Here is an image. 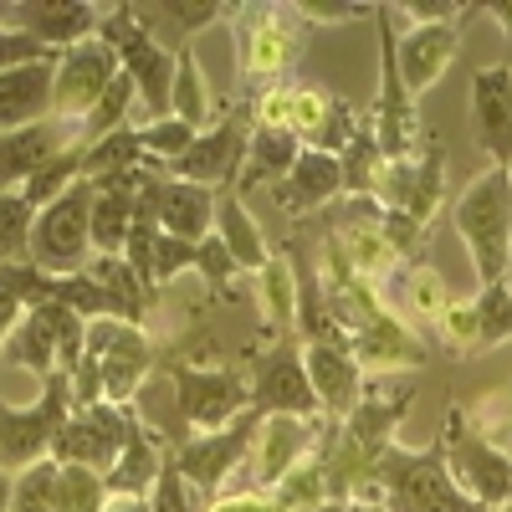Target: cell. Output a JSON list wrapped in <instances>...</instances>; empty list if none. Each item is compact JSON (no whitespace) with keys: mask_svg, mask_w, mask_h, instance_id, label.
Instances as JSON below:
<instances>
[{"mask_svg":"<svg viewBox=\"0 0 512 512\" xmlns=\"http://www.w3.org/2000/svg\"><path fill=\"white\" fill-rule=\"evenodd\" d=\"M149 512H190V497H185V477L169 466V472L159 477V487H154V502H149Z\"/></svg>","mask_w":512,"mask_h":512,"instance_id":"cell-42","label":"cell"},{"mask_svg":"<svg viewBox=\"0 0 512 512\" xmlns=\"http://www.w3.org/2000/svg\"><path fill=\"white\" fill-rule=\"evenodd\" d=\"M262 436H267L262 477L277 482V477L287 472V461H297V451H303L308 431H303V420H292V415H267V420H262Z\"/></svg>","mask_w":512,"mask_h":512,"instance_id":"cell-32","label":"cell"},{"mask_svg":"<svg viewBox=\"0 0 512 512\" xmlns=\"http://www.w3.org/2000/svg\"><path fill=\"white\" fill-rule=\"evenodd\" d=\"M195 267H200V272L210 277V287H226V282H231V277L241 272V267H236V256L226 251V241H221L216 231H210V236H205V241L195 246Z\"/></svg>","mask_w":512,"mask_h":512,"instance_id":"cell-40","label":"cell"},{"mask_svg":"<svg viewBox=\"0 0 512 512\" xmlns=\"http://www.w3.org/2000/svg\"><path fill=\"white\" fill-rule=\"evenodd\" d=\"M144 205L154 210V221L164 236L175 241H190L200 246L216 226V190L205 185H190V180H164V185H149L144 190Z\"/></svg>","mask_w":512,"mask_h":512,"instance_id":"cell-13","label":"cell"},{"mask_svg":"<svg viewBox=\"0 0 512 512\" xmlns=\"http://www.w3.org/2000/svg\"><path fill=\"white\" fill-rule=\"evenodd\" d=\"M256 415H292V420H308L318 410V395H313V379L308 369L297 364L292 354H267L262 359V374H256Z\"/></svg>","mask_w":512,"mask_h":512,"instance_id":"cell-19","label":"cell"},{"mask_svg":"<svg viewBox=\"0 0 512 512\" xmlns=\"http://www.w3.org/2000/svg\"><path fill=\"white\" fill-rule=\"evenodd\" d=\"M216 236L226 241V251L236 256L241 272H262V267L272 262V251H267V241H262V226L246 216L241 195H221V200H216Z\"/></svg>","mask_w":512,"mask_h":512,"instance_id":"cell-24","label":"cell"},{"mask_svg":"<svg viewBox=\"0 0 512 512\" xmlns=\"http://www.w3.org/2000/svg\"><path fill=\"white\" fill-rule=\"evenodd\" d=\"M272 16L277 11H256V26L246 31V77H256V82L277 77L297 52H303V31L277 26Z\"/></svg>","mask_w":512,"mask_h":512,"instance_id":"cell-23","label":"cell"},{"mask_svg":"<svg viewBox=\"0 0 512 512\" xmlns=\"http://www.w3.org/2000/svg\"><path fill=\"white\" fill-rule=\"evenodd\" d=\"M256 420H262V415H241L231 431H210L205 441L185 446V451L175 456V472H180L185 482H200V487L216 492V482H226V472L246 456V441H251V431H256Z\"/></svg>","mask_w":512,"mask_h":512,"instance_id":"cell-20","label":"cell"},{"mask_svg":"<svg viewBox=\"0 0 512 512\" xmlns=\"http://www.w3.org/2000/svg\"><path fill=\"white\" fill-rule=\"evenodd\" d=\"M103 512H149V502L144 497H113Z\"/></svg>","mask_w":512,"mask_h":512,"instance_id":"cell-44","label":"cell"},{"mask_svg":"<svg viewBox=\"0 0 512 512\" xmlns=\"http://www.w3.org/2000/svg\"><path fill=\"white\" fill-rule=\"evenodd\" d=\"M246 144H251L246 118L236 113V118H226V123H216V128H200L195 144H190L175 164H169V169H175V180H190V185L216 190V185H226L236 169L246 164Z\"/></svg>","mask_w":512,"mask_h":512,"instance_id":"cell-11","label":"cell"},{"mask_svg":"<svg viewBox=\"0 0 512 512\" xmlns=\"http://www.w3.org/2000/svg\"><path fill=\"white\" fill-rule=\"evenodd\" d=\"M308 379H313V395L318 405L328 410H349L359 400V359L338 344H308V359H303Z\"/></svg>","mask_w":512,"mask_h":512,"instance_id":"cell-22","label":"cell"},{"mask_svg":"<svg viewBox=\"0 0 512 512\" xmlns=\"http://www.w3.org/2000/svg\"><path fill=\"white\" fill-rule=\"evenodd\" d=\"M297 154H303V139H297L292 128L256 123V134L246 144V164H241V190H251V185H282L292 175Z\"/></svg>","mask_w":512,"mask_h":512,"instance_id":"cell-21","label":"cell"},{"mask_svg":"<svg viewBox=\"0 0 512 512\" xmlns=\"http://www.w3.org/2000/svg\"><path fill=\"white\" fill-rule=\"evenodd\" d=\"M169 113L185 118L195 134L205 128V118H210V98H205V82H200V72H195V52H190V47L175 57V103H169Z\"/></svg>","mask_w":512,"mask_h":512,"instance_id":"cell-33","label":"cell"},{"mask_svg":"<svg viewBox=\"0 0 512 512\" xmlns=\"http://www.w3.org/2000/svg\"><path fill=\"white\" fill-rule=\"evenodd\" d=\"M472 113H477V139L492 154V164H512V67L492 62L472 77Z\"/></svg>","mask_w":512,"mask_h":512,"instance_id":"cell-15","label":"cell"},{"mask_svg":"<svg viewBox=\"0 0 512 512\" xmlns=\"http://www.w3.org/2000/svg\"><path fill=\"white\" fill-rule=\"evenodd\" d=\"M82 159H88V144H72V149H62L52 164H41L36 175L21 185V195H26L36 210H47L52 200H62L67 190H77V185H82Z\"/></svg>","mask_w":512,"mask_h":512,"instance_id":"cell-28","label":"cell"},{"mask_svg":"<svg viewBox=\"0 0 512 512\" xmlns=\"http://www.w3.org/2000/svg\"><path fill=\"white\" fill-rule=\"evenodd\" d=\"M118 72H123V62L103 36H88V41H77V47H67L57 57V77H52V118L88 123V113L113 88Z\"/></svg>","mask_w":512,"mask_h":512,"instance_id":"cell-4","label":"cell"},{"mask_svg":"<svg viewBox=\"0 0 512 512\" xmlns=\"http://www.w3.org/2000/svg\"><path fill=\"white\" fill-rule=\"evenodd\" d=\"M226 6H185V0H175V6H134V16L149 26V36L159 41V36H175L180 41V52L190 47V36L200 31V26H210Z\"/></svg>","mask_w":512,"mask_h":512,"instance_id":"cell-29","label":"cell"},{"mask_svg":"<svg viewBox=\"0 0 512 512\" xmlns=\"http://www.w3.org/2000/svg\"><path fill=\"white\" fill-rule=\"evenodd\" d=\"M31 297H52V277H41L26 262L0 267V344H11V333L21 328Z\"/></svg>","mask_w":512,"mask_h":512,"instance_id":"cell-27","label":"cell"},{"mask_svg":"<svg viewBox=\"0 0 512 512\" xmlns=\"http://www.w3.org/2000/svg\"><path fill=\"white\" fill-rule=\"evenodd\" d=\"M134 139H139V149H144V159H169L175 164L190 144H195V128L185 123V118H149V123H139L134 128Z\"/></svg>","mask_w":512,"mask_h":512,"instance_id":"cell-34","label":"cell"},{"mask_svg":"<svg viewBox=\"0 0 512 512\" xmlns=\"http://www.w3.org/2000/svg\"><path fill=\"white\" fill-rule=\"evenodd\" d=\"M0 16L11 21V31H26L47 52H67L103 26V11L77 6V0H16V6H0Z\"/></svg>","mask_w":512,"mask_h":512,"instance_id":"cell-9","label":"cell"},{"mask_svg":"<svg viewBox=\"0 0 512 512\" xmlns=\"http://www.w3.org/2000/svg\"><path fill=\"white\" fill-rule=\"evenodd\" d=\"M456 236L472 251V267H477V282L482 287H497L507 282V267H512V180L507 169L492 164L482 175L456 195Z\"/></svg>","mask_w":512,"mask_h":512,"instance_id":"cell-1","label":"cell"},{"mask_svg":"<svg viewBox=\"0 0 512 512\" xmlns=\"http://www.w3.org/2000/svg\"><path fill=\"white\" fill-rule=\"evenodd\" d=\"M297 16H313V21H349V16H369V6H318V0H308V6H297Z\"/></svg>","mask_w":512,"mask_h":512,"instance_id":"cell-43","label":"cell"},{"mask_svg":"<svg viewBox=\"0 0 512 512\" xmlns=\"http://www.w3.org/2000/svg\"><path fill=\"white\" fill-rule=\"evenodd\" d=\"M512 338V287L497 282V287H482L477 297V344H502Z\"/></svg>","mask_w":512,"mask_h":512,"instance_id":"cell-37","label":"cell"},{"mask_svg":"<svg viewBox=\"0 0 512 512\" xmlns=\"http://www.w3.org/2000/svg\"><path fill=\"white\" fill-rule=\"evenodd\" d=\"M374 16H379L384 77H379V98H374V118H369V128H374L379 154H384V159H395V164H405L410 149H415V139H420V113H415V103H410V93H405V82H400V67H395V26H390L395 11H390V6H379Z\"/></svg>","mask_w":512,"mask_h":512,"instance_id":"cell-6","label":"cell"},{"mask_svg":"<svg viewBox=\"0 0 512 512\" xmlns=\"http://www.w3.org/2000/svg\"><path fill=\"white\" fill-rule=\"evenodd\" d=\"M93 185L82 180L77 190H67L62 200H52L47 210H36L31 226V267L52 272V277H77L93 256Z\"/></svg>","mask_w":512,"mask_h":512,"instance_id":"cell-3","label":"cell"},{"mask_svg":"<svg viewBox=\"0 0 512 512\" xmlns=\"http://www.w3.org/2000/svg\"><path fill=\"white\" fill-rule=\"evenodd\" d=\"M466 16L436 21V26H410L405 36H395V67H400V82H405L410 98L425 93V88H436V82L446 77V67L461 57V21Z\"/></svg>","mask_w":512,"mask_h":512,"instance_id":"cell-8","label":"cell"},{"mask_svg":"<svg viewBox=\"0 0 512 512\" xmlns=\"http://www.w3.org/2000/svg\"><path fill=\"white\" fill-rule=\"evenodd\" d=\"M446 461H451V487L466 497V502H477V507H497L512 497V461L502 451H492L482 436L472 431H456V420L446 425Z\"/></svg>","mask_w":512,"mask_h":512,"instance_id":"cell-7","label":"cell"},{"mask_svg":"<svg viewBox=\"0 0 512 512\" xmlns=\"http://www.w3.org/2000/svg\"><path fill=\"white\" fill-rule=\"evenodd\" d=\"M164 477V461H159V451H154V441L149 436H128L123 441V451H118V461H113V472L103 477L108 482V492L113 497H139L149 482H159Z\"/></svg>","mask_w":512,"mask_h":512,"instance_id":"cell-26","label":"cell"},{"mask_svg":"<svg viewBox=\"0 0 512 512\" xmlns=\"http://www.w3.org/2000/svg\"><path fill=\"white\" fill-rule=\"evenodd\" d=\"M98 36L118 52L123 77L134 82V93L144 98V108L154 118H169V103H175V52L149 36V26L134 16V6H113L103 16Z\"/></svg>","mask_w":512,"mask_h":512,"instance_id":"cell-2","label":"cell"},{"mask_svg":"<svg viewBox=\"0 0 512 512\" xmlns=\"http://www.w3.org/2000/svg\"><path fill=\"white\" fill-rule=\"evenodd\" d=\"M67 395H72L67 374H52L41 405H31V410L0 405V461L16 466V472H26V466H36V461H47L57 431L67 425V405H72Z\"/></svg>","mask_w":512,"mask_h":512,"instance_id":"cell-5","label":"cell"},{"mask_svg":"<svg viewBox=\"0 0 512 512\" xmlns=\"http://www.w3.org/2000/svg\"><path fill=\"white\" fill-rule=\"evenodd\" d=\"M487 11H492V16H497V26L512 36V0H507V6H487Z\"/></svg>","mask_w":512,"mask_h":512,"instance_id":"cell-45","label":"cell"},{"mask_svg":"<svg viewBox=\"0 0 512 512\" xmlns=\"http://www.w3.org/2000/svg\"><path fill=\"white\" fill-rule=\"evenodd\" d=\"M62 149H72V123H62V118L16 128V134H0V190L26 185L36 169L52 164Z\"/></svg>","mask_w":512,"mask_h":512,"instance_id":"cell-16","label":"cell"},{"mask_svg":"<svg viewBox=\"0 0 512 512\" xmlns=\"http://www.w3.org/2000/svg\"><path fill=\"white\" fill-rule=\"evenodd\" d=\"M338 190H344V169H338V159L303 144V154H297V164H292V175L282 185H272V200H277L282 216H313V210L328 205Z\"/></svg>","mask_w":512,"mask_h":512,"instance_id":"cell-17","label":"cell"},{"mask_svg":"<svg viewBox=\"0 0 512 512\" xmlns=\"http://www.w3.org/2000/svg\"><path fill=\"white\" fill-rule=\"evenodd\" d=\"M52 77H57V57L0 72V134H16V128L52 118Z\"/></svg>","mask_w":512,"mask_h":512,"instance_id":"cell-18","label":"cell"},{"mask_svg":"<svg viewBox=\"0 0 512 512\" xmlns=\"http://www.w3.org/2000/svg\"><path fill=\"white\" fill-rule=\"evenodd\" d=\"M338 169H344V190H354V195L384 190V154L374 144V128L369 123H359V134L349 139V149L338 154Z\"/></svg>","mask_w":512,"mask_h":512,"instance_id":"cell-30","label":"cell"},{"mask_svg":"<svg viewBox=\"0 0 512 512\" xmlns=\"http://www.w3.org/2000/svg\"><path fill=\"white\" fill-rule=\"evenodd\" d=\"M390 492H395V512H492V507H477L466 502L451 477L441 472V451L420 456V461H400L390 472Z\"/></svg>","mask_w":512,"mask_h":512,"instance_id":"cell-14","label":"cell"},{"mask_svg":"<svg viewBox=\"0 0 512 512\" xmlns=\"http://www.w3.org/2000/svg\"><path fill=\"white\" fill-rule=\"evenodd\" d=\"M175 384H180V415L195 425V431H221L231 415H241L246 405V390L231 369H190L180 364L175 369Z\"/></svg>","mask_w":512,"mask_h":512,"instance_id":"cell-12","label":"cell"},{"mask_svg":"<svg viewBox=\"0 0 512 512\" xmlns=\"http://www.w3.org/2000/svg\"><path fill=\"white\" fill-rule=\"evenodd\" d=\"M226 512H262V507H251V502H231Z\"/></svg>","mask_w":512,"mask_h":512,"instance_id":"cell-47","label":"cell"},{"mask_svg":"<svg viewBox=\"0 0 512 512\" xmlns=\"http://www.w3.org/2000/svg\"><path fill=\"white\" fill-rule=\"evenodd\" d=\"M31 226L36 205L21 190H0V267H16L21 256H31Z\"/></svg>","mask_w":512,"mask_h":512,"instance_id":"cell-31","label":"cell"},{"mask_svg":"<svg viewBox=\"0 0 512 512\" xmlns=\"http://www.w3.org/2000/svg\"><path fill=\"white\" fill-rule=\"evenodd\" d=\"M11 492H16V482L0 472V512H11Z\"/></svg>","mask_w":512,"mask_h":512,"instance_id":"cell-46","label":"cell"},{"mask_svg":"<svg viewBox=\"0 0 512 512\" xmlns=\"http://www.w3.org/2000/svg\"><path fill=\"white\" fill-rule=\"evenodd\" d=\"M185 267H195V246L159 231V241H154V287H159V282H169L175 272H185Z\"/></svg>","mask_w":512,"mask_h":512,"instance_id":"cell-41","label":"cell"},{"mask_svg":"<svg viewBox=\"0 0 512 512\" xmlns=\"http://www.w3.org/2000/svg\"><path fill=\"white\" fill-rule=\"evenodd\" d=\"M139 216V195H128V190H108V185H93V251L98 256H118L128 246V226H134Z\"/></svg>","mask_w":512,"mask_h":512,"instance_id":"cell-25","label":"cell"},{"mask_svg":"<svg viewBox=\"0 0 512 512\" xmlns=\"http://www.w3.org/2000/svg\"><path fill=\"white\" fill-rule=\"evenodd\" d=\"M52 57H62V52H47L26 31L0 26V72H16V67H31V62H52Z\"/></svg>","mask_w":512,"mask_h":512,"instance_id":"cell-39","label":"cell"},{"mask_svg":"<svg viewBox=\"0 0 512 512\" xmlns=\"http://www.w3.org/2000/svg\"><path fill=\"white\" fill-rule=\"evenodd\" d=\"M256 287H262V308H267L272 323H292L297 318V277H287V267L277 262V256L256 272Z\"/></svg>","mask_w":512,"mask_h":512,"instance_id":"cell-38","label":"cell"},{"mask_svg":"<svg viewBox=\"0 0 512 512\" xmlns=\"http://www.w3.org/2000/svg\"><path fill=\"white\" fill-rule=\"evenodd\" d=\"M57 472L62 466L52 456L26 466L16 477V492H11V512H57Z\"/></svg>","mask_w":512,"mask_h":512,"instance_id":"cell-36","label":"cell"},{"mask_svg":"<svg viewBox=\"0 0 512 512\" xmlns=\"http://www.w3.org/2000/svg\"><path fill=\"white\" fill-rule=\"evenodd\" d=\"M103 492H108L103 472H88V466H62L57 472V512H103Z\"/></svg>","mask_w":512,"mask_h":512,"instance_id":"cell-35","label":"cell"},{"mask_svg":"<svg viewBox=\"0 0 512 512\" xmlns=\"http://www.w3.org/2000/svg\"><path fill=\"white\" fill-rule=\"evenodd\" d=\"M507 180H512V164H507Z\"/></svg>","mask_w":512,"mask_h":512,"instance_id":"cell-48","label":"cell"},{"mask_svg":"<svg viewBox=\"0 0 512 512\" xmlns=\"http://www.w3.org/2000/svg\"><path fill=\"white\" fill-rule=\"evenodd\" d=\"M128 436H134V431H123V420H118L113 410L88 405V410L72 415L62 431H57L52 461H62V466H88V472H103V477H108Z\"/></svg>","mask_w":512,"mask_h":512,"instance_id":"cell-10","label":"cell"}]
</instances>
